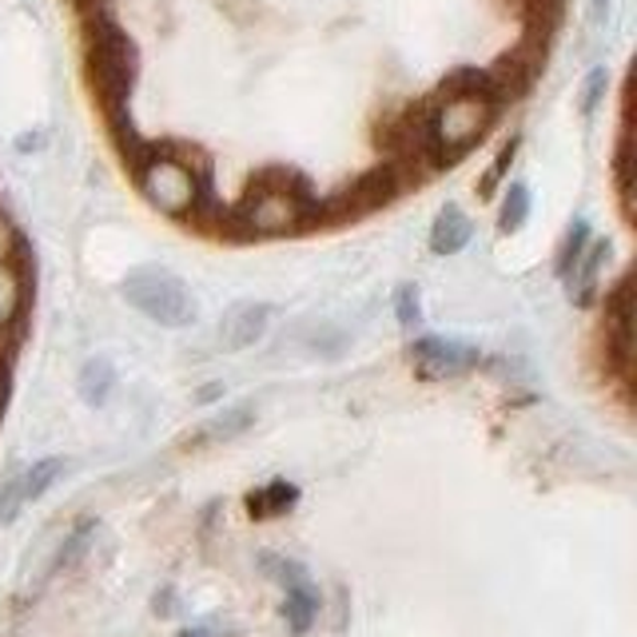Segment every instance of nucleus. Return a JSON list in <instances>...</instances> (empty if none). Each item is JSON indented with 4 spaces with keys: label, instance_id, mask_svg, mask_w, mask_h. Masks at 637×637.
<instances>
[{
    "label": "nucleus",
    "instance_id": "obj_11",
    "mask_svg": "<svg viewBox=\"0 0 637 637\" xmlns=\"http://www.w3.org/2000/svg\"><path fill=\"white\" fill-rule=\"evenodd\" d=\"M299 502V491H295L292 482H272V486H263L260 494H248V510L251 518H275V514H287Z\"/></svg>",
    "mask_w": 637,
    "mask_h": 637
},
{
    "label": "nucleus",
    "instance_id": "obj_23",
    "mask_svg": "<svg viewBox=\"0 0 637 637\" xmlns=\"http://www.w3.org/2000/svg\"><path fill=\"white\" fill-rule=\"evenodd\" d=\"M12 251H17V231H12L9 216L0 211V263L12 260Z\"/></svg>",
    "mask_w": 637,
    "mask_h": 637
},
{
    "label": "nucleus",
    "instance_id": "obj_16",
    "mask_svg": "<svg viewBox=\"0 0 637 637\" xmlns=\"http://www.w3.org/2000/svg\"><path fill=\"white\" fill-rule=\"evenodd\" d=\"M96 526L92 523H80L73 534H68V542L61 546V554H56V570H68V565H76L84 554H88V538H92Z\"/></svg>",
    "mask_w": 637,
    "mask_h": 637
},
{
    "label": "nucleus",
    "instance_id": "obj_5",
    "mask_svg": "<svg viewBox=\"0 0 637 637\" xmlns=\"http://www.w3.org/2000/svg\"><path fill=\"white\" fill-rule=\"evenodd\" d=\"M140 191L156 211L172 216V220H184V216H196L199 204H204V188H199V176L191 172L184 160L176 156H147L136 167Z\"/></svg>",
    "mask_w": 637,
    "mask_h": 637
},
{
    "label": "nucleus",
    "instance_id": "obj_7",
    "mask_svg": "<svg viewBox=\"0 0 637 637\" xmlns=\"http://www.w3.org/2000/svg\"><path fill=\"white\" fill-rule=\"evenodd\" d=\"M410 363L422 378H454L479 366V351L466 343H450V339H422L410 347Z\"/></svg>",
    "mask_w": 637,
    "mask_h": 637
},
{
    "label": "nucleus",
    "instance_id": "obj_26",
    "mask_svg": "<svg viewBox=\"0 0 637 637\" xmlns=\"http://www.w3.org/2000/svg\"><path fill=\"white\" fill-rule=\"evenodd\" d=\"M179 637H208V629H184Z\"/></svg>",
    "mask_w": 637,
    "mask_h": 637
},
{
    "label": "nucleus",
    "instance_id": "obj_21",
    "mask_svg": "<svg viewBox=\"0 0 637 637\" xmlns=\"http://www.w3.org/2000/svg\"><path fill=\"white\" fill-rule=\"evenodd\" d=\"M606 84H609L606 68H594V73H590V80H585V92H582V112L585 116L597 108V100H602V92H606Z\"/></svg>",
    "mask_w": 637,
    "mask_h": 637
},
{
    "label": "nucleus",
    "instance_id": "obj_10",
    "mask_svg": "<svg viewBox=\"0 0 637 637\" xmlns=\"http://www.w3.org/2000/svg\"><path fill=\"white\" fill-rule=\"evenodd\" d=\"M112 387H116L112 363H108V359H88L80 371V398L84 403H88V407H105Z\"/></svg>",
    "mask_w": 637,
    "mask_h": 637
},
{
    "label": "nucleus",
    "instance_id": "obj_4",
    "mask_svg": "<svg viewBox=\"0 0 637 637\" xmlns=\"http://www.w3.org/2000/svg\"><path fill=\"white\" fill-rule=\"evenodd\" d=\"M124 299L160 327H188L196 319V299L188 283L164 267H140L124 279Z\"/></svg>",
    "mask_w": 637,
    "mask_h": 637
},
{
    "label": "nucleus",
    "instance_id": "obj_22",
    "mask_svg": "<svg viewBox=\"0 0 637 637\" xmlns=\"http://www.w3.org/2000/svg\"><path fill=\"white\" fill-rule=\"evenodd\" d=\"M395 304H398V323L415 327L418 323V292L415 287H398Z\"/></svg>",
    "mask_w": 637,
    "mask_h": 637
},
{
    "label": "nucleus",
    "instance_id": "obj_13",
    "mask_svg": "<svg viewBox=\"0 0 637 637\" xmlns=\"http://www.w3.org/2000/svg\"><path fill=\"white\" fill-rule=\"evenodd\" d=\"M609 260V243H594L590 248V255H582V260L574 263V279H570V292H578V304H585L590 295H594V283H597V272L606 267Z\"/></svg>",
    "mask_w": 637,
    "mask_h": 637
},
{
    "label": "nucleus",
    "instance_id": "obj_14",
    "mask_svg": "<svg viewBox=\"0 0 637 637\" xmlns=\"http://www.w3.org/2000/svg\"><path fill=\"white\" fill-rule=\"evenodd\" d=\"M68 471V462L64 459H41L32 462L29 471L21 474V486H24V502H36L41 494H48V486H53L61 474Z\"/></svg>",
    "mask_w": 637,
    "mask_h": 637
},
{
    "label": "nucleus",
    "instance_id": "obj_1",
    "mask_svg": "<svg viewBox=\"0 0 637 637\" xmlns=\"http://www.w3.org/2000/svg\"><path fill=\"white\" fill-rule=\"evenodd\" d=\"M235 220L251 235H292V231L307 228L315 220V204L299 176H292V172H267L248 191Z\"/></svg>",
    "mask_w": 637,
    "mask_h": 637
},
{
    "label": "nucleus",
    "instance_id": "obj_17",
    "mask_svg": "<svg viewBox=\"0 0 637 637\" xmlns=\"http://www.w3.org/2000/svg\"><path fill=\"white\" fill-rule=\"evenodd\" d=\"M251 407H235L228 410V415H220L216 422L208 427V439H235V435H243V430L251 427Z\"/></svg>",
    "mask_w": 637,
    "mask_h": 637
},
{
    "label": "nucleus",
    "instance_id": "obj_8",
    "mask_svg": "<svg viewBox=\"0 0 637 637\" xmlns=\"http://www.w3.org/2000/svg\"><path fill=\"white\" fill-rule=\"evenodd\" d=\"M267 319H272V307H267V304H240V307H231V311L223 315V323H220L223 347H231V351H243V347H251L263 331H267Z\"/></svg>",
    "mask_w": 637,
    "mask_h": 637
},
{
    "label": "nucleus",
    "instance_id": "obj_6",
    "mask_svg": "<svg viewBox=\"0 0 637 637\" xmlns=\"http://www.w3.org/2000/svg\"><path fill=\"white\" fill-rule=\"evenodd\" d=\"M398 191V172L395 167H375L363 179H355V188H347L343 196L331 199V216L327 220H359L366 211L391 204Z\"/></svg>",
    "mask_w": 637,
    "mask_h": 637
},
{
    "label": "nucleus",
    "instance_id": "obj_12",
    "mask_svg": "<svg viewBox=\"0 0 637 637\" xmlns=\"http://www.w3.org/2000/svg\"><path fill=\"white\" fill-rule=\"evenodd\" d=\"M21 307H24V279L17 272V263L4 260L0 263V331H9L17 323Z\"/></svg>",
    "mask_w": 637,
    "mask_h": 637
},
{
    "label": "nucleus",
    "instance_id": "obj_2",
    "mask_svg": "<svg viewBox=\"0 0 637 637\" xmlns=\"http://www.w3.org/2000/svg\"><path fill=\"white\" fill-rule=\"evenodd\" d=\"M442 96L447 100L430 112V144L439 152V164H450V160L466 156L491 132L498 100H494L491 88H466V92H442Z\"/></svg>",
    "mask_w": 637,
    "mask_h": 637
},
{
    "label": "nucleus",
    "instance_id": "obj_25",
    "mask_svg": "<svg viewBox=\"0 0 637 637\" xmlns=\"http://www.w3.org/2000/svg\"><path fill=\"white\" fill-rule=\"evenodd\" d=\"M172 609H176V606H172V590H164V597L156 594V614H164V617H167V614H172Z\"/></svg>",
    "mask_w": 637,
    "mask_h": 637
},
{
    "label": "nucleus",
    "instance_id": "obj_18",
    "mask_svg": "<svg viewBox=\"0 0 637 637\" xmlns=\"http://www.w3.org/2000/svg\"><path fill=\"white\" fill-rule=\"evenodd\" d=\"M24 506V486H21V474L0 482V526H9Z\"/></svg>",
    "mask_w": 637,
    "mask_h": 637
},
{
    "label": "nucleus",
    "instance_id": "obj_24",
    "mask_svg": "<svg viewBox=\"0 0 637 637\" xmlns=\"http://www.w3.org/2000/svg\"><path fill=\"white\" fill-rule=\"evenodd\" d=\"M609 17V0H590V21L602 24Z\"/></svg>",
    "mask_w": 637,
    "mask_h": 637
},
{
    "label": "nucleus",
    "instance_id": "obj_9",
    "mask_svg": "<svg viewBox=\"0 0 637 637\" xmlns=\"http://www.w3.org/2000/svg\"><path fill=\"white\" fill-rule=\"evenodd\" d=\"M471 220L462 216V208H454V204H447V208L439 211V220H435V228H430V251L435 255H454V251H462L466 243H471Z\"/></svg>",
    "mask_w": 637,
    "mask_h": 637
},
{
    "label": "nucleus",
    "instance_id": "obj_19",
    "mask_svg": "<svg viewBox=\"0 0 637 637\" xmlns=\"http://www.w3.org/2000/svg\"><path fill=\"white\" fill-rule=\"evenodd\" d=\"M585 240H590V228H585L582 220L570 228V235H565V248H562V255H558V272L562 275H570L574 272V263L582 260V248H585Z\"/></svg>",
    "mask_w": 637,
    "mask_h": 637
},
{
    "label": "nucleus",
    "instance_id": "obj_3",
    "mask_svg": "<svg viewBox=\"0 0 637 637\" xmlns=\"http://www.w3.org/2000/svg\"><path fill=\"white\" fill-rule=\"evenodd\" d=\"M88 80L108 116H124L132 84H136V48L105 17L92 24V36H88Z\"/></svg>",
    "mask_w": 637,
    "mask_h": 637
},
{
    "label": "nucleus",
    "instance_id": "obj_15",
    "mask_svg": "<svg viewBox=\"0 0 637 637\" xmlns=\"http://www.w3.org/2000/svg\"><path fill=\"white\" fill-rule=\"evenodd\" d=\"M526 216H530V191L523 188V184H514L510 191H506V199H502V216H498V228L510 235V231H518L526 223Z\"/></svg>",
    "mask_w": 637,
    "mask_h": 637
},
{
    "label": "nucleus",
    "instance_id": "obj_20",
    "mask_svg": "<svg viewBox=\"0 0 637 637\" xmlns=\"http://www.w3.org/2000/svg\"><path fill=\"white\" fill-rule=\"evenodd\" d=\"M514 152H518V140H510V144H506V147L498 152V160H494L491 172H486V179H482V196H491V191L498 188V179L506 176V167H510Z\"/></svg>",
    "mask_w": 637,
    "mask_h": 637
}]
</instances>
